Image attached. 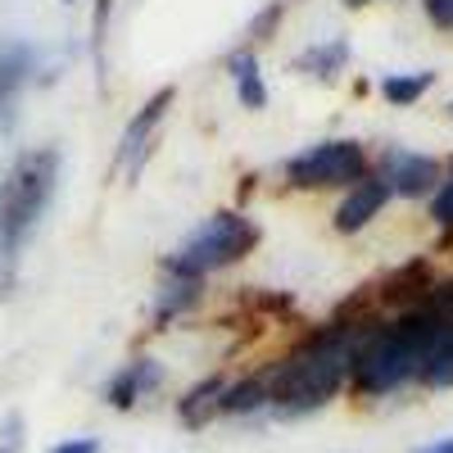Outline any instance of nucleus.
<instances>
[{
    "label": "nucleus",
    "mask_w": 453,
    "mask_h": 453,
    "mask_svg": "<svg viewBox=\"0 0 453 453\" xmlns=\"http://www.w3.org/2000/svg\"><path fill=\"white\" fill-rule=\"evenodd\" d=\"M232 82H236V96H241V104L245 109H263L268 104V91H263V78H258V64H254V55L250 50H241V55H232Z\"/></svg>",
    "instance_id": "11"
},
{
    "label": "nucleus",
    "mask_w": 453,
    "mask_h": 453,
    "mask_svg": "<svg viewBox=\"0 0 453 453\" xmlns=\"http://www.w3.org/2000/svg\"><path fill=\"white\" fill-rule=\"evenodd\" d=\"M422 381L426 386H435V390H444V386H453V326H444L440 335H435V345L426 349V358H422Z\"/></svg>",
    "instance_id": "10"
},
{
    "label": "nucleus",
    "mask_w": 453,
    "mask_h": 453,
    "mask_svg": "<svg viewBox=\"0 0 453 453\" xmlns=\"http://www.w3.org/2000/svg\"><path fill=\"white\" fill-rule=\"evenodd\" d=\"M381 181H386V191L395 196H426L435 191V181H440V164L431 155H408V150H390L386 164H381Z\"/></svg>",
    "instance_id": "6"
},
{
    "label": "nucleus",
    "mask_w": 453,
    "mask_h": 453,
    "mask_svg": "<svg viewBox=\"0 0 453 453\" xmlns=\"http://www.w3.org/2000/svg\"><path fill=\"white\" fill-rule=\"evenodd\" d=\"M426 10L440 27H453V0H426Z\"/></svg>",
    "instance_id": "20"
},
{
    "label": "nucleus",
    "mask_w": 453,
    "mask_h": 453,
    "mask_svg": "<svg viewBox=\"0 0 453 453\" xmlns=\"http://www.w3.org/2000/svg\"><path fill=\"white\" fill-rule=\"evenodd\" d=\"M196 286H200V277H181V273H173V286H164V299H159V313L173 318L177 309H186V304L196 299Z\"/></svg>",
    "instance_id": "16"
},
{
    "label": "nucleus",
    "mask_w": 453,
    "mask_h": 453,
    "mask_svg": "<svg viewBox=\"0 0 453 453\" xmlns=\"http://www.w3.org/2000/svg\"><path fill=\"white\" fill-rule=\"evenodd\" d=\"M349 5H367V0H349Z\"/></svg>",
    "instance_id": "22"
},
{
    "label": "nucleus",
    "mask_w": 453,
    "mask_h": 453,
    "mask_svg": "<svg viewBox=\"0 0 453 453\" xmlns=\"http://www.w3.org/2000/svg\"><path fill=\"white\" fill-rule=\"evenodd\" d=\"M345 59H349V46L345 42H326V46H313V50L299 55L295 68H313L318 78H335V73L345 68Z\"/></svg>",
    "instance_id": "12"
},
{
    "label": "nucleus",
    "mask_w": 453,
    "mask_h": 453,
    "mask_svg": "<svg viewBox=\"0 0 453 453\" xmlns=\"http://www.w3.org/2000/svg\"><path fill=\"white\" fill-rule=\"evenodd\" d=\"M444 326L449 322H440L431 313H412V318L395 322L390 331L372 335L367 345L358 349V358H354V386L363 395H390V390H399L408 376L422 372V358H426V349L435 345V335Z\"/></svg>",
    "instance_id": "2"
},
{
    "label": "nucleus",
    "mask_w": 453,
    "mask_h": 453,
    "mask_svg": "<svg viewBox=\"0 0 453 453\" xmlns=\"http://www.w3.org/2000/svg\"><path fill=\"white\" fill-rule=\"evenodd\" d=\"M449 113H453V104H449Z\"/></svg>",
    "instance_id": "23"
},
{
    "label": "nucleus",
    "mask_w": 453,
    "mask_h": 453,
    "mask_svg": "<svg viewBox=\"0 0 453 453\" xmlns=\"http://www.w3.org/2000/svg\"><path fill=\"white\" fill-rule=\"evenodd\" d=\"M254 241H258V226L245 213H213L200 232L177 250L168 273H181V277L218 273V268H226V263H236L241 254H250Z\"/></svg>",
    "instance_id": "4"
},
{
    "label": "nucleus",
    "mask_w": 453,
    "mask_h": 453,
    "mask_svg": "<svg viewBox=\"0 0 453 453\" xmlns=\"http://www.w3.org/2000/svg\"><path fill=\"white\" fill-rule=\"evenodd\" d=\"M55 150H36V155L19 159V168L0 186V254L14 258L23 241L36 232L50 196H55Z\"/></svg>",
    "instance_id": "3"
},
{
    "label": "nucleus",
    "mask_w": 453,
    "mask_h": 453,
    "mask_svg": "<svg viewBox=\"0 0 453 453\" xmlns=\"http://www.w3.org/2000/svg\"><path fill=\"white\" fill-rule=\"evenodd\" d=\"M50 453H100V440H91V435H82V440H64V444H55Z\"/></svg>",
    "instance_id": "19"
},
{
    "label": "nucleus",
    "mask_w": 453,
    "mask_h": 453,
    "mask_svg": "<svg viewBox=\"0 0 453 453\" xmlns=\"http://www.w3.org/2000/svg\"><path fill=\"white\" fill-rule=\"evenodd\" d=\"M218 399H222V381H204V386H196L191 395L181 399V418H186V426H200L209 412L218 408Z\"/></svg>",
    "instance_id": "14"
},
{
    "label": "nucleus",
    "mask_w": 453,
    "mask_h": 453,
    "mask_svg": "<svg viewBox=\"0 0 453 453\" xmlns=\"http://www.w3.org/2000/svg\"><path fill=\"white\" fill-rule=\"evenodd\" d=\"M431 213L444 222V226H453V177L440 186V196H435V204H431Z\"/></svg>",
    "instance_id": "17"
},
{
    "label": "nucleus",
    "mask_w": 453,
    "mask_h": 453,
    "mask_svg": "<svg viewBox=\"0 0 453 453\" xmlns=\"http://www.w3.org/2000/svg\"><path fill=\"white\" fill-rule=\"evenodd\" d=\"M258 403H268V386H263V381H241L232 390H222L218 412H254Z\"/></svg>",
    "instance_id": "15"
},
{
    "label": "nucleus",
    "mask_w": 453,
    "mask_h": 453,
    "mask_svg": "<svg viewBox=\"0 0 453 453\" xmlns=\"http://www.w3.org/2000/svg\"><path fill=\"white\" fill-rule=\"evenodd\" d=\"M23 449V418L14 412V418L5 422V440H0V453H19Z\"/></svg>",
    "instance_id": "18"
},
{
    "label": "nucleus",
    "mask_w": 453,
    "mask_h": 453,
    "mask_svg": "<svg viewBox=\"0 0 453 453\" xmlns=\"http://www.w3.org/2000/svg\"><path fill=\"white\" fill-rule=\"evenodd\" d=\"M159 363L155 358H136V363H127L119 376H113V381H109V403L113 408H132L145 390H155L159 386Z\"/></svg>",
    "instance_id": "8"
},
{
    "label": "nucleus",
    "mask_w": 453,
    "mask_h": 453,
    "mask_svg": "<svg viewBox=\"0 0 453 453\" xmlns=\"http://www.w3.org/2000/svg\"><path fill=\"white\" fill-rule=\"evenodd\" d=\"M354 340L340 335V331H322L313 340H304L268 381V403L277 412H286V418H295V412H313L322 408L340 386H345V376L354 372Z\"/></svg>",
    "instance_id": "1"
},
{
    "label": "nucleus",
    "mask_w": 453,
    "mask_h": 453,
    "mask_svg": "<svg viewBox=\"0 0 453 453\" xmlns=\"http://www.w3.org/2000/svg\"><path fill=\"white\" fill-rule=\"evenodd\" d=\"M386 200H390V191H386V181H381V177H363V181H354V186H349V196L340 200V209H335V226H340V232H358V226H367L376 213H381Z\"/></svg>",
    "instance_id": "7"
},
{
    "label": "nucleus",
    "mask_w": 453,
    "mask_h": 453,
    "mask_svg": "<svg viewBox=\"0 0 453 453\" xmlns=\"http://www.w3.org/2000/svg\"><path fill=\"white\" fill-rule=\"evenodd\" d=\"M431 82H435V73H399V78L381 82V96L390 104H412V100H422V91H431Z\"/></svg>",
    "instance_id": "13"
},
{
    "label": "nucleus",
    "mask_w": 453,
    "mask_h": 453,
    "mask_svg": "<svg viewBox=\"0 0 453 453\" xmlns=\"http://www.w3.org/2000/svg\"><path fill=\"white\" fill-rule=\"evenodd\" d=\"M418 453H453V435L440 440V444H426V449H418Z\"/></svg>",
    "instance_id": "21"
},
{
    "label": "nucleus",
    "mask_w": 453,
    "mask_h": 453,
    "mask_svg": "<svg viewBox=\"0 0 453 453\" xmlns=\"http://www.w3.org/2000/svg\"><path fill=\"white\" fill-rule=\"evenodd\" d=\"M363 168H367V159L354 141H322L286 164L290 181L304 186V191H313V186H322V191L326 186H354V181H363Z\"/></svg>",
    "instance_id": "5"
},
{
    "label": "nucleus",
    "mask_w": 453,
    "mask_h": 453,
    "mask_svg": "<svg viewBox=\"0 0 453 453\" xmlns=\"http://www.w3.org/2000/svg\"><path fill=\"white\" fill-rule=\"evenodd\" d=\"M168 104H173V87L145 100V109L136 113V119L127 123V132H123V145H119V164H127V159H136V155H141V150H145V141H150V132L159 127V119H164V109H168Z\"/></svg>",
    "instance_id": "9"
}]
</instances>
